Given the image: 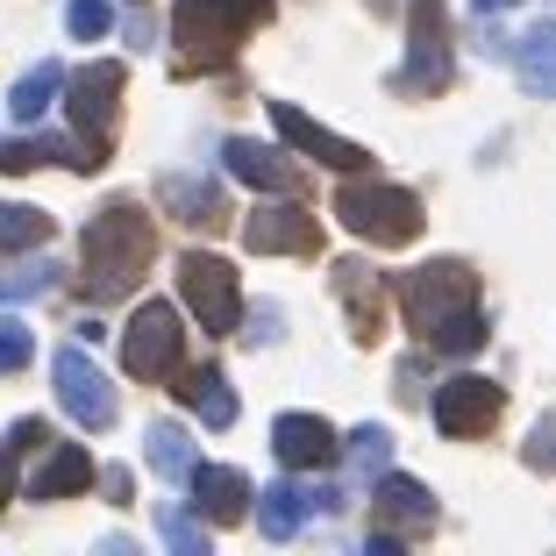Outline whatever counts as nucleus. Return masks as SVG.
<instances>
[{
    "label": "nucleus",
    "mask_w": 556,
    "mask_h": 556,
    "mask_svg": "<svg viewBox=\"0 0 556 556\" xmlns=\"http://www.w3.org/2000/svg\"><path fill=\"white\" fill-rule=\"evenodd\" d=\"M400 307L421 336L428 357H471L485 350V314H478V271L464 257H435L421 271H400Z\"/></svg>",
    "instance_id": "nucleus-1"
},
{
    "label": "nucleus",
    "mask_w": 556,
    "mask_h": 556,
    "mask_svg": "<svg viewBox=\"0 0 556 556\" xmlns=\"http://www.w3.org/2000/svg\"><path fill=\"white\" fill-rule=\"evenodd\" d=\"M150 250H157V236H150L143 200H108V207L86 222V236H79V286H86V300L136 293Z\"/></svg>",
    "instance_id": "nucleus-2"
},
{
    "label": "nucleus",
    "mask_w": 556,
    "mask_h": 556,
    "mask_svg": "<svg viewBox=\"0 0 556 556\" xmlns=\"http://www.w3.org/2000/svg\"><path fill=\"white\" fill-rule=\"evenodd\" d=\"M336 214H343V229L350 236H364L371 250H407L414 236H421V200L414 193H400V186H364V179H350L343 193H336Z\"/></svg>",
    "instance_id": "nucleus-3"
},
{
    "label": "nucleus",
    "mask_w": 556,
    "mask_h": 556,
    "mask_svg": "<svg viewBox=\"0 0 556 556\" xmlns=\"http://www.w3.org/2000/svg\"><path fill=\"white\" fill-rule=\"evenodd\" d=\"M122 86H129V72L115 65V58H100V65H86L79 79H65V108H72V129H79V150L93 157V172L108 164V150H115V122H122Z\"/></svg>",
    "instance_id": "nucleus-4"
},
{
    "label": "nucleus",
    "mask_w": 556,
    "mask_h": 556,
    "mask_svg": "<svg viewBox=\"0 0 556 556\" xmlns=\"http://www.w3.org/2000/svg\"><path fill=\"white\" fill-rule=\"evenodd\" d=\"M179 350H186V328H179V307L172 300H143L122 328V371L157 386V378L179 371Z\"/></svg>",
    "instance_id": "nucleus-5"
},
{
    "label": "nucleus",
    "mask_w": 556,
    "mask_h": 556,
    "mask_svg": "<svg viewBox=\"0 0 556 556\" xmlns=\"http://www.w3.org/2000/svg\"><path fill=\"white\" fill-rule=\"evenodd\" d=\"M457 72L450 58V8L442 0H407V65H400V93H442Z\"/></svg>",
    "instance_id": "nucleus-6"
},
{
    "label": "nucleus",
    "mask_w": 556,
    "mask_h": 556,
    "mask_svg": "<svg viewBox=\"0 0 556 556\" xmlns=\"http://www.w3.org/2000/svg\"><path fill=\"white\" fill-rule=\"evenodd\" d=\"M179 300L193 307V321L207 328V336H236V321H243L236 271L222 257H207V250H186V257H179Z\"/></svg>",
    "instance_id": "nucleus-7"
},
{
    "label": "nucleus",
    "mask_w": 556,
    "mask_h": 556,
    "mask_svg": "<svg viewBox=\"0 0 556 556\" xmlns=\"http://www.w3.org/2000/svg\"><path fill=\"white\" fill-rule=\"evenodd\" d=\"M50 378H58V407H65L79 428H115V386L100 378V364L86 357L79 343L50 357Z\"/></svg>",
    "instance_id": "nucleus-8"
},
{
    "label": "nucleus",
    "mask_w": 556,
    "mask_h": 556,
    "mask_svg": "<svg viewBox=\"0 0 556 556\" xmlns=\"http://www.w3.org/2000/svg\"><path fill=\"white\" fill-rule=\"evenodd\" d=\"M172 43H179V72H222L236 58V43H243V29H229L207 0H179Z\"/></svg>",
    "instance_id": "nucleus-9"
},
{
    "label": "nucleus",
    "mask_w": 556,
    "mask_h": 556,
    "mask_svg": "<svg viewBox=\"0 0 556 556\" xmlns=\"http://www.w3.org/2000/svg\"><path fill=\"white\" fill-rule=\"evenodd\" d=\"M271 129L286 136V143H293L300 157L328 164V172H364V164H371V150H364V143H350V136L321 129V122H314V115H300L293 100H271Z\"/></svg>",
    "instance_id": "nucleus-10"
},
{
    "label": "nucleus",
    "mask_w": 556,
    "mask_h": 556,
    "mask_svg": "<svg viewBox=\"0 0 556 556\" xmlns=\"http://www.w3.org/2000/svg\"><path fill=\"white\" fill-rule=\"evenodd\" d=\"M243 243L257 257H314L321 250V222L307 207H293V200H278V207H257L243 222Z\"/></svg>",
    "instance_id": "nucleus-11"
},
{
    "label": "nucleus",
    "mask_w": 556,
    "mask_h": 556,
    "mask_svg": "<svg viewBox=\"0 0 556 556\" xmlns=\"http://www.w3.org/2000/svg\"><path fill=\"white\" fill-rule=\"evenodd\" d=\"M500 407H507V393L492 386V378H450V386H435V428L442 435H485L492 421H500Z\"/></svg>",
    "instance_id": "nucleus-12"
},
{
    "label": "nucleus",
    "mask_w": 556,
    "mask_h": 556,
    "mask_svg": "<svg viewBox=\"0 0 556 556\" xmlns=\"http://www.w3.org/2000/svg\"><path fill=\"white\" fill-rule=\"evenodd\" d=\"M328 286H336V300L350 307V336H357V343H378V336H386V286H378L371 264L336 257L328 264Z\"/></svg>",
    "instance_id": "nucleus-13"
},
{
    "label": "nucleus",
    "mask_w": 556,
    "mask_h": 556,
    "mask_svg": "<svg viewBox=\"0 0 556 556\" xmlns=\"http://www.w3.org/2000/svg\"><path fill=\"white\" fill-rule=\"evenodd\" d=\"M271 450L286 471H328V464L343 457V435L321 421V414H278L271 421Z\"/></svg>",
    "instance_id": "nucleus-14"
},
{
    "label": "nucleus",
    "mask_w": 556,
    "mask_h": 556,
    "mask_svg": "<svg viewBox=\"0 0 556 556\" xmlns=\"http://www.w3.org/2000/svg\"><path fill=\"white\" fill-rule=\"evenodd\" d=\"M371 521L386 528V535L414 542L435 528V492L414 485V478H393V471H378V492H371Z\"/></svg>",
    "instance_id": "nucleus-15"
},
{
    "label": "nucleus",
    "mask_w": 556,
    "mask_h": 556,
    "mask_svg": "<svg viewBox=\"0 0 556 556\" xmlns=\"http://www.w3.org/2000/svg\"><path fill=\"white\" fill-rule=\"evenodd\" d=\"M222 157H229V179L257 186V193L293 200L300 186H307V172H300V164H286V150H264V143H250V136H229V143H222Z\"/></svg>",
    "instance_id": "nucleus-16"
},
{
    "label": "nucleus",
    "mask_w": 556,
    "mask_h": 556,
    "mask_svg": "<svg viewBox=\"0 0 556 556\" xmlns=\"http://www.w3.org/2000/svg\"><path fill=\"white\" fill-rule=\"evenodd\" d=\"M186 485H193L200 514H207V521H222V528H236V521L250 514V478H243V471H222V464H193V471H186Z\"/></svg>",
    "instance_id": "nucleus-17"
},
{
    "label": "nucleus",
    "mask_w": 556,
    "mask_h": 556,
    "mask_svg": "<svg viewBox=\"0 0 556 556\" xmlns=\"http://www.w3.org/2000/svg\"><path fill=\"white\" fill-rule=\"evenodd\" d=\"M514 58V79H521V93H542L556 100V22H535V29H521L507 43Z\"/></svg>",
    "instance_id": "nucleus-18"
},
{
    "label": "nucleus",
    "mask_w": 556,
    "mask_h": 556,
    "mask_svg": "<svg viewBox=\"0 0 556 556\" xmlns=\"http://www.w3.org/2000/svg\"><path fill=\"white\" fill-rule=\"evenodd\" d=\"M157 200L179 214L186 229H222V222H229V200H222L214 179H186V172H172V179L157 186Z\"/></svg>",
    "instance_id": "nucleus-19"
},
{
    "label": "nucleus",
    "mask_w": 556,
    "mask_h": 556,
    "mask_svg": "<svg viewBox=\"0 0 556 556\" xmlns=\"http://www.w3.org/2000/svg\"><path fill=\"white\" fill-rule=\"evenodd\" d=\"M36 164H65V172H93V157L79 150V136H22V143H0V172L8 179H22V172H36Z\"/></svg>",
    "instance_id": "nucleus-20"
},
{
    "label": "nucleus",
    "mask_w": 556,
    "mask_h": 556,
    "mask_svg": "<svg viewBox=\"0 0 556 556\" xmlns=\"http://www.w3.org/2000/svg\"><path fill=\"white\" fill-rule=\"evenodd\" d=\"M172 378H179L172 393H179V407H186V414H200L207 428H229V421H236V393H229V378H222V364H200V371H172Z\"/></svg>",
    "instance_id": "nucleus-21"
},
{
    "label": "nucleus",
    "mask_w": 556,
    "mask_h": 556,
    "mask_svg": "<svg viewBox=\"0 0 556 556\" xmlns=\"http://www.w3.org/2000/svg\"><path fill=\"white\" fill-rule=\"evenodd\" d=\"M93 485V457L79 442H50V464L29 478V500H65V492H86Z\"/></svg>",
    "instance_id": "nucleus-22"
},
{
    "label": "nucleus",
    "mask_w": 556,
    "mask_h": 556,
    "mask_svg": "<svg viewBox=\"0 0 556 556\" xmlns=\"http://www.w3.org/2000/svg\"><path fill=\"white\" fill-rule=\"evenodd\" d=\"M307 485H286V478H278V485H264L257 492V528L271 542H286V535H300V521H307Z\"/></svg>",
    "instance_id": "nucleus-23"
},
{
    "label": "nucleus",
    "mask_w": 556,
    "mask_h": 556,
    "mask_svg": "<svg viewBox=\"0 0 556 556\" xmlns=\"http://www.w3.org/2000/svg\"><path fill=\"white\" fill-rule=\"evenodd\" d=\"M58 93H65V65H58V58H43V65H29L15 79V100H8V108H15V122L29 129V122L50 115V100H58Z\"/></svg>",
    "instance_id": "nucleus-24"
},
{
    "label": "nucleus",
    "mask_w": 556,
    "mask_h": 556,
    "mask_svg": "<svg viewBox=\"0 0 556 556\" xmlns=\"http://www.w3.org/2000/svg\"><path fill=\"white\" fill-rule=\"evenodd\" d=\"M150 471H157V478H172V485H186V471H193V442H186V428L179 421H150Z\"/></svg>",
    "instance_id": "nucleus-25"
},
{
    "label": "nucleus",
    "mask_w": 556,
    "mask_h": 556,
    "mask_svg": "<svg viewBox=\"0 0 556 556\" xmlns=\"http://www.w3.org/2000/svg\"><path fill=\"white\" fill-rule=\"evenodd\" d=\"M29 450H50L43 421H15L8 435H0V514H8V500H15V464L29 457Z\"/></svg>",
    "instance_id": "nucleus-26"
},
{
    "label": "nucleus",
    "mask_w": 556,
    "mask_h": 556,
    "mask_svg": "<svg viewBox=\"0 0 556 556\" xmlns=\"http://www.w3.org/2000/svg\"><path fill=\"white\" fill-rule=\"evenodd\" d=\"M50 243V214L22 207V200H0V250H43Z\"/></svg>",
    "instance_id": "nucleus-27"
},
{
    "label": "nucleus",
    "mask_w": 556,
    "mask_h": 556,
    "mask_svg": "<svg viewBox=\"0 0 556 556\" xmlns=\"http://www.w3.org/2000/svg\"><path fill=\"white\" fill-rule=\"evenodd\" d=\"M343 457H350L357 478L393 471V435H386V428H357V435H343Z\"/></svg>",
    "instance_id": "nucleus-28"
},
{
    "label": "nucleus",
    "mask_w": 556,
    "mask_h": 556,
    "mask_svg": "<svg viewBox=\"0 0 556 556\" xmlns=\"http://www.w3.org/2000/svg\"><path fill=\"white\" fill-rule=\"evenodd\" d=\"M50 286H58V264L29 257L22 271H0V307H8V300H36V293H50Z\"/></svg>",
    "instance_id": "nucleus-29"
},
{
    "label": "nucleus",
    "mask_w": 556,
    "mask_h": 556,
    "mask_svg": "<svg viewBox=\"0 0 556 556\" xmlns=\"http://www.w3.org/2000/svg\"><path fill=\"white\" fill-rule=\"evenodd\" d=\"M29 357H36V328L0 314V371H29Z\"/></svg>",
    "instance_id": "nucleus-30"
},
{
    "label": "nucleus",
    "mask_w": 556,
    "mask_h": 556,
    "mask_svg": "<svg viewBox=\"0 0 556 556\" xmlns=\"http://www.w3.org/2000/svg\"><path fill=\"white\" fill-rule=\"evenodd\" d=\"M157 535L172 542L179 556H207V535H200V521H193V514H179V507H164V514H157Z\"/></svg>",
    "instance_id": "nucleus-31"
},
{
    "label": "nucleus",
    "mask_w": 556,
    "mask_h": 556,
    "mask_svg": "<svg viewBox=\"0 0 556 556\" xmlns=\"http://www.w3.org/2000/svg\"><path fill=\"white\" fill-rule=\"evenodd\" d=\"M521 457H528V471L556 478V414H542V421L528 428V442H521Z\"/></svg>",
    "instance_id": "nucleus-32"
},
{
    "label": "nucleus",
    "mask_w": 556,
    "mask_h": 556,
    "mask_svg": "<svg viewBox=\"0 0 556 556\" xmlns=\"http://www.w3.org/2000/svg\"><path fill=\"white\" fill-rule=\"evenodd\" d=\"M108 22H115V8H108V0H72V8H65V29L79 36V43L108 36Z\"/></svg>",
    "instance_id": "nucleus-33"
},
{
    "label": "nucleus",
    "mask_w": 556,
    "mask_h": 556,
    "mask_svg": "<svg viewBox=\"0 0 556 556\" xmlns=\"http://www.w3.org/2000/svg\"><path fill=\"white\" fill-rule=\"evenodd\" d=\"M207 8L229 22V29H243V36L257 29V22H271V0H207Z\"/></svg>",
    "instance_id": "nucleus-34"
},
{
    "label": "nucleus",
    "mask_w": 556,
    "mask_h": 556,
    "mask_svg": "<svg viewBox=\"0 0 556 556\" xmlns=\"http://www.w3.org/2000/svg\"><path fill=\"white\" fill-rule=\"evenodd\" d=\"M400 400H407V407H421V357H407V364H400Z\"/></svg>",
    "instance_id": "nucleus-35"
},
{
    "label": "nucleus",
    "mask_w": 556,
    "mask_h": 556,
    "mask_svg": "<svg viewBox=\"0 0 556 556\" xmlns=\"http://www.w3.org/2000/svg\"><path fill=\"white\" fill-rule=\"evenodd\" d=\"M100 478V492L115 500V507H129V471H93Z\"/></svg>",
    "instance_id": "nucleus-36"
},
{
    "label": "nucleus",
    "mask_w": 556,
    "mask_h": 556,
    "mask_svg": "<svg viewBox=\"0 0 556 556\" xmlns=\"http://www.w3.org/2000/svg\"><path fill=\"white\" fill-rule=\"evenodd\" d=\"M478 15H507V8H521V0H471Z\"/></svg>",
    "instance_id": "nucleus-37"
},
{
    "label": "nucleus",
    "mask_w": 556,
    "mask_h": 556,
    "mask_svg": "<svg viewBox=\"0 0 556 556\" xmlns=\"http://www.w3.org/2000/svg\"><path fill=\"white\" fill-rule=\"evenodd\" d=\"M371 15H393V0H371Z\"/></svg>",
    "instance_id": "nucleus-38"
}]
</instances>
